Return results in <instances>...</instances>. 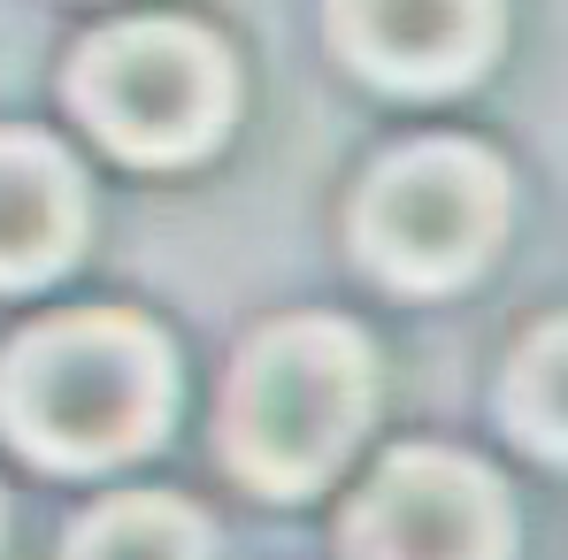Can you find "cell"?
Masks as SVG:
<instances>
[{"mask_svg":"<svg viewBox=\"0 0 568 560\" xmlns=\"http://www.w3.org/2000/svg\"><path fill=\"white\" fill-rule=\"evenodd\" d=\"M499 215H507L499 170L484 154H469V146H430V154L392 162L369 185L362 238H369L384 277L454 284V277H469L484 262V246L499 238Z\"/></svg>","mask_w":568,"mask_h":560,"instance_id":"4","label":"cell"},{"mask_svg":"<svg viewBox=\"0 0 568 560\" xmlns=\"http://www.w3.org/2000/svg\"><path fill=\"white\" fill-rule=\"evenodd\" d=\"M338 31L392 85H454L491 47V0H338Z\"/></svg>","mask_w":568,"mask_h":560,"instance_id":"6","label":"cell"},{"mask_svg":"<svg viewBox=\"0 0 568 560\" xmlns=\"http://www.w3.org/2000/svg\"><path fill=\"white\" fill-rule=\"evenodd\" d=\"M369 415V362L338 323L270 330L231 384V461L262 491H307Z\"/></svg>","mask_w":568,"mask_h":560,"instance_id":"2","label":"cell"},{"mask_svg":"<svg viewBox=\"0 0 568 560\" xmlns=\"http://www.w3.org/2000/svg\"><path fill=\"white\" fill-rule=\"evenodd\" d=\"M170 415V362L123 315H70L8 362V422L62 468L139 454Z\"/></svg>","mask_w":568,"mask_h":560,"instance_id":"1","label":"cell"},{"mask_svg":"<svg viewBox=\"0 0 568 560\" xmlns=\"http://www.w3.org/2000/svg\"><path fill=\"white\" fill-rule=\"evenodd\" d=\"M78 560H207V538L170 499H115L108 515L85 522Z\"/></svg>","mask_w":568,"mask_h":560,"instance_id":"8","label":"cell"},{"mask_svg":"<svg viewBox=\"0 0 568 560\" xmlns=\"http://www.w3.org/2000/svg\"><path fill=\"white\" fill-rule=\"evenodd\" d=\"M78 177L39 139H0V284L47 277L78 246Z\"/></svg>","mask_w":568,"mask_h":560,"instance_id":"7","label":"cell"},{"mask_svg":"<svg viewBox=\"0 0 568 560\" xmlns=\"http://www.w3.org/2000/svg\"><path fill=\"white\" fill-rule=\"evenodd\" d=\"M507 515L491 476L454 454H399L354 507V560H499Z\"/></svg>","mask_w":568,"mask_h":560,"instance_id":"5","label":"cell"},{"mask_svg":"<svg viewBox=\"0 0 568 560\" xmlns=\"http://www.w3.org/2000/svg\"><path fill=\"white\" fill-rule=\"evenodd\" d=\"M78 108L93 115L100 139H115L123 154L185 162V154H200L223 131L231 78H223V54L200 31L131 23V31H108L93 54L78 62Z\"/></svg>","mask_w":568,"mask_h":560,"instance_id":"3","label":"cell"},{"mask_svg":"<svg viewBox=\"0 0 568 560\" xmlns=\"http://www.w3.org/2000/svg\"><path fill=\"white\" fill-rule=\"evenodd\" d=\"M507 407H515V422L538 438V454H561V330H538L530 362L515 369Z\"/></svg>","mask_w":568,"mask_h":560,"instance_id":"9","label":"cell"}]
</instances>
